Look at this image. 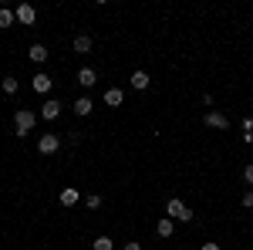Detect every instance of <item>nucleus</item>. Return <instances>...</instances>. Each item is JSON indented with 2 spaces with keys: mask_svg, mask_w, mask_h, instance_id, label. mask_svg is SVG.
Instances as JSON below:
<instances>
[{
  "mask_svg": "<svg viewBox=\"0 0 253 250\" xmlns=\"http://www.w3.org/2000/svg\"><path fill=\"white\" fill-rule=\"evenodd\" d=\"M34 125H38V115L31 108H17L14 112V135H31Z\"/></svg>",
  "mask_w": 253,
  "mask_h": 250,
  "instance_id": "obj_1",
  "label": "nucleus"
},
{
  "mask_svg": "<svg viewBox=\"0 0 253 250\" xmlns=\"http://www.w3.org/2000/svg\"><path fill=\"white\" fill-rule=\"evenodd\" d=\"M166 216H169V220H179V223H193V210H189L182 200H175V196L166 203Z\"/></svg>",
  "mask_w": 253,
  "mask_h": 250,
  "instance_id": "obj_2",
  "label": "nucleus"
},
{
  "mask_svg": "<svg viewBox=\"0 0 253 250\" xmlns=\"http://www.w3.org/2000/svg\"><path fill=\"white\" fill-rule=\"evenodd\" d=\"M58 149H61V135L47 132V135H41V139H38V152L41 155H54Z\"/></svg>",
  "mask_w": 253,
  "mask_h": 250,
  "instance_id": "obj_3",
  "label": "nucleus"
},
{
  "mask_svg": "<svg viewBox=\"0 0 253 250\" xmlns=\"http://www.w3.org/2000/svg\"><path fill=\"white\" fill-rule=\"evenodd\" d=\"M51 85H54V78L44 75V71H34V78H31V88L38 92V95H47L51 92Z\"/></svg>",
  "mask_w": 253,
  "mask_h": 250,
  "instance_id": "obj_4",
  "label": "nucleus"
},
{
  "mask_svg": "<svg viewBox=\"0 0 253 250\" xmlns=\"http://www.w3.org/2000/svg\"><path fill=\"white\" fill-rule=\"evenodd\" d=\"M61 108H64V105H61L58 98H47V101L41 105V118H47V122H54V118L61 115Z\"/></svg>",
  "mask_w": 253,
  "mask_h": 250,
  "instance_id": "obj_5",
  "label": "nucleus"
},
{
  "mask_svg": "<svg viewBox=\"0 0 253 250\" xmlns=\"http://www.w3.org/2000/svg\"><path fill=\"white\" fill-rule=\"evenodd\" d=\"M14 14H17V24H24V27H31V24L38 20V10H34L31 3H20V7L14 10Z\"/></svg>",
  "mask_w": 253,
  "mask_h": 250,
  "instance_id": "obj_6",
  "label": "nucleus"
},
{
  "mask_svg": "<svg viewBox=\"0 0 253 250\" xmlns=\"http://www.w3.org/2000/svg\"><path fill=\"white\" fill-rule=\"evenodd\" d=\"M206 129H230V118L223 115V112H206Z\"/></svg>",
  "mask_w": 253,
  "mask_h": 250,
  "instance_id": "obj_7",
  "label": "nucleus"
},
{
  "mask_svg": "<svg viewBox=\"0 0 253 250\" xmlns=\"http://www.w3.org/2000/svg\"><path fill=\"white\" fill-rule=\"evenodd\" d=\"M78 85H81V88H95V85H98V71H95V68H81V71H78Z\"/></svg>",
  "mask_w": 253,
  "mask_h": 250,
  "instance_id": "obj_8",
  "label": "nucleus"
},
{
  "mask_svg": "<svg viewBox=\"0 0 253 250\" xmlns=\"http://www.w3.org/2000/svg\"><path fill=\"white\" fill-rule=\"evenodd\" d=\"M105 105L122 108V105H125V92H122V88H108V92H105Z\"/></svg>",
  "mask_w": 253,
  "mask_h": 250,
  "instance_id": "obj_9",
  "label": "nucleus"
},
{
  "mask_svg": "<svg viewBox=\"0 0 253 250\" xmlns=\"http://www.w3.org/2000/svg\"><path fill=\"white\" fill-rule=\"evenodd\" d=\"M91 108H95V105H91V98H88V95H81V98H75V115H81V118H88V115H91Z\"/></svg>",
  "mask_w": 253,
  "mask_h": 250,
  "instance_id": "obj_10",
  "label": "nucleus"
},
{
  "mask_svg": "<svg viewBox=\"0 0 253 250\" xmlns=\"http://www.w3.org/2000/svg\"><path fill=\"white\" fill-rule=\"evenodd\" d=\"M27 58L34 61V64H44V61L51 58V54H47V48H44V44H31V51H27Z\"/></svg>",
  "mask_w": 253,
  "mask_h": 250,
  "instance_id": "obj_11",
  "label": "nucleus"
},
{
  "mask_svg": "<svg viewBox=\"0 0 253 250\" xmlns=\"http://www.w3.org/2000/svg\"><path fill=\"white\" fill-rule=\"evenodd\" d=\"M172 230H175V220H169V216H162V220L156 223V233L162 237V240H169V237H172Z\"/></svg>",
  "mask_w": 253,
  "mask_h": 250,
  "instance_id": "obj_12",
  "label": "nucleus"
},
{
  "mask_svg": "<svg viewBox=\"0 0 253 250\" xmlns=\"http://www.w3.org/2000/svg\"><path fill=\"white\" fill-rule=\"evenodd\" d=\"M58 200H61V206H78V203H81V193L78 190H61Z\"/></svg>",
  "mask_w": 253,
  "mask_h": 250,
  "instance_id": "obj_13",
  "label": "nucleus"
},
{
  "mask_svg": "<svg viewBox=\"0 0 253 250\" xmlns=\"http://www.w3.org/2000/svg\"><path fill=\"white\" fill-rule=\"evenodd\" d=\"M128 81H132V88H135V92H145L152 78H149V71H135V75L128 78Z\"/></svg>",
  "mask_w": 253,
  "mask_h": 250,
  "instance_id": "obj_14",
  "label": "nucleus"
},
{
  "mask_svg": "<svg viewBox=\"0 0 253 250\" xmlns=\"http://www.w3.org/2000/svg\"><path fill=\"white\" fill-rule=\"evenodd\" d=\"M91 51V34H78L75 38V54H88Z\"/></svg>",
  "mask_w": 253,
  "mask_h": 250,
  "instance_id": "obj_15",
  "label": "nucleus"
},
{
  "mask_svg": "<svg viewBox=\"0 0 253 250\" xmlns=\"http://www.w3.org/2000/svg\"><path fill=\"white\" fill-rule=\"evenodd\" d=\"M17 24V14L10 7H0V27H14Z\"/></svg>",
  "mask_w": 253,
  "mask_h": 250,
  "instance_id": "obj_16",
  "label": "nucleus"
},
{
  "mask_svg": "<svg viewBox=\"0 0 253 250\" xmlns=\"http://www.w3.org/2000/svg\"><path fill=\"white\" fill-rule=\"evenodd\" d=\"M0 88H3V92H7V95H17V78H14V75L0 78Z\"/></svg>",
  "mask_w": 253,
  "mask_h": 250,
  "instance_id": "obj_17",
  "label": "nucleus"
},
{
  "mask_svg": "<svg viewBox=\"0 0 253 250\" xmlns=\"http://www.w3.org/2000/svg\"><path fill=\"white\" fill-rule=\"evenodd\" d=\"M91 250H115V240H112V237H95Z\"/></svg>",
  "mask_w": 253,
  "mask_h": 250,
  "instance_id": "obj_18",
  "label": "nucleus"
},
{
  "mask_svg": "<svg viewBox=\"0 0 253 250\" xmlns=\"http://www.w3.org/2000/svg\"><path fill=\"white\" fill-rule=\"evenodd\" d=\"M101 203H105V200H101L98 193H91V196H84V206H88V210H101Z\"/></svg>",
  "mask_w": 253,
  "mask_h": 250,
  "instance_id": "obj_19",
  "label": "nucleus"
},
{
  "mask_svg": "<svg viewBox=\"0 0 253 250\" xmlns=\"http://www.w3.org/2000/svg\"><path fill=\"white\" fill-rule=\"evenodd\" d=\"M243 142H253V115L243 118Z\"/></svg>",
  "mask_w": 253,
  "mask_h": 250,
  "instance_id": "obj_20",
  "label": "nucleus"
},
{
  "mask_svg": "<svg viewBox=\"0 0 253 250\" xmlns=\"http://www.w3.org/2000/svg\"><path fill=\"white\" fill-rule=\"evenodd\" d=\"M240 203H243L247 210H253V190H247V193H243V200H240Z\"/></svg>",
  "mask_w": 253,
  "mask_h": 250,
  "instance_id": "obj_21",
  "label": "nucleus"
},
{
  "mask_svg": "<svg viewBox=\"0 0 253 250\" xmlns=\"http://www.w3.org/2000/svg\"><path fill=\"white\" fill-rule=\"evenodd\" d=\"M243 179L253 186V162H247V166H243Z\"/></svg>",
  "mask_w": 253,
  "mask_h": 250,
  "instance_id": "obj_22",
  "label": "nucleus"
},
{
  "mask_svg": "<svg viewBox=\"0 0 253 250\" xmlns=\"http://www.w3.org/2000/svg\"><path fill=\"white\" fill-rule=\"evenodd\" d=\"M122 250H142V244H138V240H128V244H125Z\"/></svg>",
  "mask_w": 253,
  "mask_h": 250,
  "instance_id": "obj_23",
  "label": "nucleus"
},
{
  "mask_svg": "<svg viewBox=\"0 0 253 250\" xmlns=\"http://www.w3.org/2000/svg\"><path fill=\"white\" fill-rule=\"evenodd\" d=\"M199 250H223V247H219V244H203Z\"/></svg>",
  "mask_w": 253,
  "mask_h": 250,
  "instance_id": "obj_24",
  "label": "nucleus"
}]
</instances>
